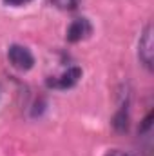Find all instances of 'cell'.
I'll return each mask as SVG.
<instances>
[{
	"label": "cell",
	"mask_w": 154,
	"mask_h": 156,
	"mask_svg": "<svg viewBox=\"0 0 154 156\" xmlns=\"http://www.w3.org/2000/svg\"><path fill=\"white\" fill-rule=\"evenodd\" d=\"M27 2H31V0H4V4H7V5H24Z\"/></svg>",
	"instance_id": "cell-9"
},
{
	"label": "cell",
	"mask_w": 154,
	"mask_h": 156,
	"mask_svg": "<svg viewBox=\"0 0 154 156\" xmlns=\"http://www.w3.org/2000/svg\"><path fill=\"white\" fill-rule=\"evenodd\" d=\"M7 58L11 62V66L18 71H29L33 66H35V56L33 53L24 47V45H11L9 51H7Z\"/></svg>",
	"instance_id": "cell-2"
},
{
	"label": "cell",
	"mask_w": 154,
	"mask_h": 156,
	"mask_svg": "<svg viewBox=\"0 0 154 156\" xmlns=\"http://www.w3.org/2000/svg\"><path fill=\"white\" fill-rule=\"evenodd\" d=\"M54 4L60 9H69V11L78 7V0H54Z\"/></svg>",
	"instance_id": "cell-6"
},
{
	"label": "cell",
	"mask_w": 154,
	"mask_h": 156,
	"mask_svg": "<svg viewBox=\"0 0 154 156\" xmlns=\"http://www.w3.org/2000/svg\"><path fill=\"white\" fill-rule=\"evenodd\" d=\"M113 127H114L116 131H120V133H125V131L129 129V111H127V102H125V105L120 107V111L114 115V118H113Z\"/></svg>",
	"instance_id": "cell-5"
},
{
	"label": "cell",
	"mask_w": 154,
	"mask_h": 156,
	"mask_svg": "<svg viewBox=\"0 0 154 156\" xmlns=\"http://www.w3.org/2000/svg\"><path fill=\"white\" fill-rule=\"evenodd\" d=\"M152 118H154V113L151 111V113L145 116V120H143V123H142V127H140V133H145V131L151 129V125H152Z\"/></svg>",
	"instance_id": "cell-7"
},
{
	"label": "cell",
	"mask_w": 154,
	"mask_h": 156,
	"mask_svg": "<svg viewBox=\"0 0 154 156\" xmlns=\"http://www.w3.org/2000/svg\"><path fill=\"white\" fill-rule=\"evenodd\" d=\"M80 78H82V69H80V67H69V69L64 71L60 76L47 80V85H49V87H54V89H62V91H65V89L75 87Z\"/></svg>",
	"instance_id": "cell-3"
},
{
	"label": "cell",
	"mask_w": 154,
	"mask_h": 156,
	"mask_svg": "<svg viewBox=\"0 0 154 156\" xmlns=\"http://www.w3.org/2000/svg\"><path fill=\"white\" fill-rule=\"evenodd\" d=\"M152 24H147L142 37H140V44H138V56L140 62L152 71V64H154V42H152Z\"/></svg>",
	"instance_id": "cell-1"
},
{
	"label": "cell",
	"mask_w": 154,
	"mask_h": 156,
	"mask_svg": "<svg viewBox=\"0 0 154 156\" xmlns=\"http://www.w3.org/2000/svg\"><path fill=\"white\" fill-rule=\"evenodd\" d=\"M91 33H93L91 22H89L87 18H76V20H73V22L69 24L65 37H67V40H69L71 44H76V42L85 40Z\"/></svg>",
	"instance_id": "cell-4"
},
{
	"label": "cell",
	"mask_w": 154,
	"mask_h": 156,
	"mask_svg": "<svg viewBox=\"0 0 154 156\" xmlns=\"http://www.w3.org/2000/svg\"><path fill=\"white\" fill-rule=\"evenodd\" d=\"M105 156H131V154H127L125 151H120V149H111V151L105 153Z\"/></svg>",
	"instance_id": "cell-8"
}]
</instances>
